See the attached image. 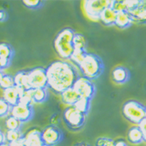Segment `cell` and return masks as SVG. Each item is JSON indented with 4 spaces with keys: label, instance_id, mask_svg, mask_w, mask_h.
<instances>
[{
    "label": "cell",
    "instance_id": "obj_1",
    "mask_svg": "<svg viewBox=\"0 0 146 146\" xmlns=\"http://www.w3.org/2000/svg\"><path fill=\"white\" fill-rule=\"evenodd\" d=\"M48 87L57 94H62L65 90L73 87L79 74L71 63L64 61H55L47 68Z\"/></svg>",
    "mask_w": 146,
    "mask_h": 146
},
{
    "label": "cell",
    "instance_id": "obj_2",
    "mask_svg": "<svg viewBox=\"0 0 146 146\" xmlns=\"http://www.w3.org/2000/svg\"><path fill=\"white\" fill-rule=\"evenodd\" d=\"M75 31L71 28H65L57 34L54 40V48L62 59H70L75 48L73 46V37Z\"/></svg>",
    "mask_w": 146,
    "mask_h": 146
},
{
    "label": "cell",
    "instance_id": "obj_3",
    "mask_svg": "<svg viewBox=\"0 0 146 146\" xmlns=\"http://www.w3.org/2000/svg\"><path fill=\"white\" fill-rule=\"evenodd\" d=\"M79 67L82 76L92 80L101 75L104 65L98 55L88 53Z\"/></svg>",
    "mask_w": 146,
    "mask_h": 146
},
{
    "label": "cell",
    "instance_id": "obj_4",
    "mask_svg": "<svg viewBox=\"0 0 146 146\" xmlns=\"http://www.w3.org/2000/svg\"><path fill=\"white\" fill-rule=\"evenodd\" d=\"M122 112L127 121L138 125L145 119V107L136 100L126 102L123 106Z\"/></svg>",
    "mask_w": 146,
    "mask_h": 146
},
{
    "label": "cell",
    "instance_id": "obj_5",
    "mask_svg": "<svg viewBox=\"0 0 146 146\" xmlns=\"http://www.w3.org/2000/svg\"><path fill=\"white\" fill-rule=\"evenodd\" d=\"M125 3L127 12L131 17L133 23H146V0H125Z\"/></svg>",
    "mask_w": 146,
    "mask_h": 146
},
{
    "label": "cell",
    "instance_id": "obj_6",
    "mask_svg": "<svg viewBox=\"0 0 146 146\" xmlns=\"http://www.w3.org/2000/svg\"><path fill=\"white\" fill-rule=\"evenodd\" d=\"M86 115L80 112L74 106L68 107L63 113V119L70 129L79 130L83 126Z\"/></svg>",
    "mask_w": 146,
    "mask_h": 146
},
{
    "label": "cell",
    "instance_id": "obj_7",
    "mask_svg": "<svg viewBox=\"0 0 146 146\" xmlns=\"http://www.w3.org/2000/svg\"><path fill=\"white\" fill-rule=\"evenodd\" d=\"M29 85L31 89H46L48 87V79L46 68H35L28 72Z\"/></svg>",
    "mask_w": 146,
    "mask_h": 146
},
{
    "label": "cell",
    "instance_id": "obj_8",
    "mask_svg": "<svg viewBox=\"0 0 146 146\" xmlns=\"http://www.w3.org/2000/svg\"><path fill=\"white\" fill-rule=\"evenodd\" d=\"M111 1L110 0H93L84 2V10L90 19L99 20L101 13L107 7L110 6Z\"/></svg>",
    "mask_w": 146,
    "mask_h": 146
},
{
    "label": "cell",
    "instance_id": "obj_9",
    "mask_svg": "<svg viewBox=\"0 0 146 146\" xmlns=\"http://www.w3.org/2000/svg\"><path fill=\"white\" fill-rule=\"evenodd\" d=\"M73 88L80 96V97L82 98L91 100L95 95L96 89L93 82L83 76H79L73 86Z\"/></svg>",
    "mask_w": 146,
    "mask_h": 146
},
{
    "label": "cell",
    "instance_id": "obj_10",
    "mask_svg": "<svg viewBox=\"0 0 146 146\" xmlns=\"http://www.w3.org/2000/svg\"><path fill=\"white\" fill-rule=\"evenodd\" d=\"M43 142L48 146H54L62 140V132L54 125H48L41 131Z\"/></svg>",
    "mask_w": 146,
    "mask_h": 146
},
{
    "label": "cell",
    "instance_id": "obj_11",
    "mask_svg": "<svg viewBox=\"0 0 146 146\" xmlns=\"http://www.w3.org/2000/svg\"><path fill=\"white\" fill-rule=\"evenodd\" d=\"M10 115L18 119L22 123L27 122L34 115V108L33 106L31 105H26L19 103L17 105L12 107Z\"/></svg>",
    "mask_w": 146,
    "mask_h": 146
},
{
    "label": "cell",
    "instance_id": "obj_12",
    "mask_svg": "<svg viewBox=\"0 0 146 146\" xmlns=\"http://www.w3.org/2000/svg\"><path fill=\"white\" fill-rule=\"evenodd\" d=\"M14 54L13 49L10 44L7 43H1L0 44V67L1 71L10 65L12 59Z\"/></svg>",
    "mask_w": 146,
    "mask_h": 146
},
{
    "label": "cell",
    "instance_id": "obj_13",
    "mask_svg": "<svg viewBox=\"0 0 146 146\" xmlns=\"http://www.w3.org/2000/svg\"><path fill=\"white\" fill-rule=\"evenodd\" d=\"M24 91H25L24 89L15 86L14 87L3 90L2 98L4 100H6L10 106L13 107L20 103V96Z\"/></svg>",
    "mask_w": 146,
    "mask_h": 146
},
{
    "label": "cell",
    "instance_id": "obj_14",
    "mask_svg": "<svg viewBox=\"0 0 146 146\" xmlns=\"http://www.w3.org/2000/svg\"><path fill=\"white\" fill-rule=\"evenodd\" d=\"M23 141L26 146H42L43 142L41 131L36 128L29 130L23 136Z\"/></svg>",
    "mask_w": 146,
    "mask_h": 146
},
{
    "label": "cell",
    "instance_id": "obj_15",
    "mask_svg": "<svg viewBox=\"0 0 146 146\" xmlns=\"http://www.w3.org/2000/svg\"><path fill=\"white\" fill-rule=\"evenodd\" d=\"M117 17V13L113 9L109 6L101 13L100 16V21L104 26L115 25Z\"/></svg>",
    "mask_w": 146,
    "mask_h": 146
},
{
    "label": "cell",
    "instance_id": "obj_16",
    "mask_svg": "<svg viewBox=\"0 0 146 146\" xmlns=\"http://www.w3.org/2000/svg\"><path fill=\"white\" fill-rule=\"evenodd\" d=\"M61 97L64 104L68 105V107H72V106H74L76 102L80 99V96L74 90V88L72 87L65 90L61 94Z\"/></svg>",
    "mask_w": 146,
    "mask_h": 146
},
{
    "label": "cell",
    "instance_id": "obj_17",
    "mask_svg": "<svg viewBox=\"0 0 146 146\" xmlns=\"http://www.w3.org/2000/svg\"><path fill=\"white\" fill-rule=\"evenodd\" d=\"M112 79L116 83L123 84L129 79V72L124 67H116L112 72Z\"/></svg>",
    "mask_w": 146,
    "mask_h": 146
},
{
    "label": "cell",
    "instance_id": "obj_18",
    "mask_svg": "<svg viewBox=\"0 0 146 146\" xmlns=\"http://www.w3.org/2000/svg\"><path fill=\"white\" fill-rule=\"evenodd\" d=\"M133 23L132 19L127 11L117 13L115 25L120 29H126Z\"/></svg>",
    "mask_w": 146,
    "mask_h": 146
},
{
    "label": "cell",
    "instance_id": "obj_19",
    "mask_svg": "<svg viewBox=\"0 0 146 146\" xmlns=\"http://www.w3.org/2000/svg\"><path fill=\"white\" fill-rule=\"evenodd\" d=\"M13 78H14L15 85L17 86L23 88L25 90H31L29 85L28 72H26V71L19 72L13 76Z\"/></svg>",
    "mask_w": 146,
    "mask_h": 146
},
{
    "label": "cell",
    "instance_id": "obj_20",
    "mask_svg": "<svg viewBox=\"0 0 146 146\" xmlns=\"http://www.w3.org/2000/svg\"><path fill=\"white\" fill-rule=\"evenodd\" d=\"M127 139L130 142L134 145L141 144L144 141L143 135L138 126L132 127L127 132Z\"/></svg>",
    "mask_w": 146,
    "mask_h": 146
},
{
    "label": "cell",
    "instance_id": "obj_21",
    "mask_svg": "<svg viewBox=\"0 0 146 146\" xmlns=\"http://www.w3.org/2000/svg\"><path fill=\"white\" fill-rule=\"evenodd\" d=\"M15 82L14 78L10 75L8 74H4L3 71H1L0 74V86L3 90L10 89V88L14 87Z\"/></svg>",
    "mask_w": 146,
    "mask_h": 146
},
{
    "label": "cell",
    "instance_id": "obj_22",
    "mask_svg": "<svg viewBox=\"0 0 146 146\" xmlns=\"http://www.w3.org/2000/svg\"><path fill=\"white\" fill-rule=\"evenodd\" d=\"M22 124L23 123L21 121L11 115L8 116L5 121V126L7 130H20Z\"/></svg>",
    "mask_w": 146,
    "mask_h": 146
},
{
    "label": "cell",
    "instance_id": "obj_23",
    "mask_svg": "<svg viewBox=\"0 0 146 146\" xmlns=\"http://www.w3.org/2000/svg\"><path fill=\"white\" fill-rule=\"evenodd\" d=\"M73 46L75 50H86V39L84 35L76 33L73 37Z\"/></svg>",
    "mask_w": 146,
    "mask_h": 146
},
{
    "label": "cell",
    "instance_id": "obj_24",
    "mask_svg": "<svg viewBox=\"0 0 146 146\" xmlns=\"http://www.w3.org/2000/svg\"><path fill=\"white\" fill-rule=\"evenodd\" d=\"M90 103H91L90 100L80 97L79 100L75 104L74 107H76L78 110H79L80 112H82V113H84V114L86 115L88 112H89V110H90Z\"/></svg>",
    "mask_w": 146,
    "mask_h": 146
},
{
    "label": "cell",
    "instance_id": "obj_25",
    "mask_svg": "<svg viewBox=\"0 0 146 146\" xmlns=\"http://www.w3.org/2000/svg\"><path fill=\"white\" fill-rule=\"evenodd\" d=\"M48 94L46 89H36L33 90V100L34 104H40L48 99Z\"/></svg>",
    "mask_w": 146,
    "mask_h": 146
},
{
    "label": "cell",
    "instance_id": "obj_26",
    "mask_svg": "<svg viewBox=\"0 0 146 146\" xmlns=\"http://www.w3.org/2000/svg\"><path fill=\"white\" fill-rule=\"evenodd\" d=\"M24 135L23 134L20 130H7L6 132V137L7 142L9 144L12 142H15L17 141H20L23 138Z\"/></svg>",
    "mask_w": 146,
    "mask_h": 146
},
{
    "label": "cell",
    "instance_id": "obj_27",
    "mask_svg": "<svg viewBox=\"0 0 146 146\" xmlns=\"http://www.w3.org/2000/svg\"><path fill=\"white\" fill-rule=\"evenodd\" d=\"M87 54L86 50H75L70 59L76 65L79 66L82 62H83Z\"/></svg>",
    "mask_w": 146,
    "mask_h": 146
},
{
    "label": "cell",
    "instance_id": "obj_28",
    "mask_svg": "<svg viewBox=\"0 0 146 146\" xmlns=\"http://www.w3.org/2000/svg\"><path fill=\"white\" fill-rule=\"evenodd\" d=\"M20 103L26 105H31L33 106L34 104V100H33V89L28 90H25L20 96Z\"/></svg>",
    "mask_w": 146,
    "mask_h": 146
},
{
    "label": "cell",
    "instance_id": "obj_29",
    "mask_svg": "<svg viewBox=\"0 0 146 146\" xmlns=\"http://www.w3.org/2000/svg\"><path fill=\"white\" fill-rule=\"evenodd\" d=\"M11 109L12 106H10L3 98H1L0 100V116H1V117L3 118L4 117H7L9 113L10 114Z\"/></svg>",
    "mask_w": 146,
    "mask_h": 146
},
{
    "label": "cell",
    "instance_id": "obj_30",
    "mask_svg": "<svg viewBox=\"0 0 146 146\" xmlns=\"http://www.w3.org/2000/svg\"><path fill=\"white\" fill-rule=\"evenodd\" d=\"M110 7L113 8L117 13L127 11V5L124 1H113L112 0L110 3Z\"/></svg>",
    "mask_w": 146,
    "mask_h": 146
},
{
    "label": "cell",
    "instance_id": "obj_31",
    "mask_svg": "<svg viewBox=\"0 0 146 146\" xmlns=\"http://www.w3.org/2000/svg\"><path fill=\"white\" fill-rule=\"evenodd\" d=\"M22 3L26 7L31 9H36L43 6V2L40 0H25Z\"/></svg>",
    "mask_w": 146,
    "mask_h": 146
},
{
    "label": "cell",
    "instance_id": "obj_32",
    "mask_svg": "<svg viewBox=\"0 0 146 146\" xmlns=\"http://www.w3.org/2000/svg\"><path fill=\"white\" fill-rule=\"evenodd\" d=\"M96 146H114L115 141L109 138L101 137L96 139L95 142Z\"/></svg>",
    "mask_w": 146,
    "mask_h": 146
},
{
    "label": "cell",
    "instance_id": "obj_33",
    "mask_svg": "<svg viewBox=\"0 0 146 146\" xmlns=\"http://www.w3.org/2000/svg\"><path fill=\"white\" fill-rule=\"evenodd\" d=\"M138 126L139 127V128H140L141 132H142L144 141L146 142V118L145 119H144L143 121H141L140 124H138Z\"/></svg>",
    "mask_w": 146,
    "mask_h": 146
},
{
    "label": "cell",
    "instance_id": "obj_34",
    "mask_svg": "<svg viewBox=\"0 0 146 146\" xmlns=\"http://www.w3.org/2000/svg\"><path fill=\"white\" fill-rule=\"evenodd\" d=\"M51 125H54V126H56L57 124H58V121H59V117L58 114H54V115L52 116V117L51 118Z\"/></svg>",
    "mask_w": 146,
    "mask_h": 146
},
{
    "label": "cell",
    "instance_id": "obj_35",
    "mask_svg": "<svg viewBox=\"0 0 146 146\" xmlns=\"http://www.w3.org/2000/svg\"><path fill=\"white\" fill-rule=\"evenodd\" d=\"M8 143L7 140H6V133H4L3 131H1L0 133V145H3V144Z\"/></svg>",
    "mask_w": 146,
    "mask_h": 146
},
{
    "label": "cell",
    "instance_id": "obj_36",
    "mask_svg": "<svg viewBox=\"0 0 146 146\" xmlns=\"http://www.w3.org/2000/svg\"><path fill=\"white\" fill-rule=\"evenodd\" d=\"M7 17H8V15H7V13L6 11H4L3 9H1V12H0V21L1 22H3L5 20H7Z\"/></svg>",
    "mask_w": 146,
    "mask_h": 146
},
{
    "label": "cell",
    "instance_id": "obj_37",
    "mask_svg": "<svg viewBox=\"0 0 146 146\" xmlns=\"http://www.w3.org/2000/svg\"><path fill=\"white\" fill-rule=\"evenodd\" d=\"M9 146H26L24 141H23V138L20 141H17L15 142H12V143L9 144Z\"/></svg>",
    "mask_w": 146,
    "mask_h": 146
},
{
    "label": "cell",
    "instance_id": "obj_38",
    "mask_svg": "<svg viewBox=\"0 0 146 146\" xmlns=\"http://www.w3.org/2000/svg\"><path fill=\"white\" fill-rule=\"evenodd\" d=\"M114 146H127V145L124 140H118L115 141V145Z\"/></svg>",
    "mask_w": 146,
    "mask_h": 146
},
{
    "label": "cell",
    "instance_id": "obj_39",
    "mask_svg": "<svg viewBox=\"0 0 146 146\" xmlns=\"http://www.w3.org/2000/svg\"><path fill=\"white\" fill-rule=\"evenodd\" d=\"M73 146H91L90 144L86 143V142H83V141H82V142H77Z\"/></svg>",
    "mask_w": 146,
    "mask_h": 146
},
{
    "label": "cell",
    "instance_id": "obj_40",
    "mask_svg": "<svg viewBox=\"0 0 146 146\" xmlns=\"http://www.w3.org/2000/svg\"><path fill=\"white\" fill-rule=\"evenodd\" d=\"M0 146H9V143H6V144H3V145H0Z\"/></svg>",
    "mask_w": 146,
    "mask_h": 146
},
{
    "label": "cell",
    "instance_id": "obj_41",
    "mask_svg": "<svg viewBox=\"0 0 146 146\" xmlns=\"http://www.w3.org/2000/svg\"><path fill=\"white\" fill-rule=\"evenodd\" d=\"M145 118H146V106H145Z\"/></svg>",
    "mask_w": 146,
    "mask_h": 146
},
{
    "label": "cell",
    "instance_id": "obj_42",
    "mask_svg": "<svg viewBox=\"0 0 146 146\" xmlns=\"http://www.w3.org/2000/svg\"><path fill=\"white\" fill-rule=\"evenodd\" d=\"M42 146H48V145H43Z\"/></svg>",
    "mask_w": 146,
    "mask_h": 146
}]
</instances>
